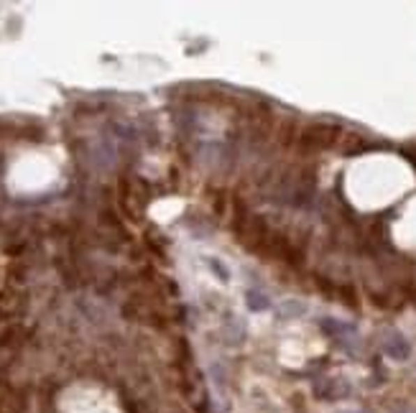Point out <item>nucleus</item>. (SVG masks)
<instances>
[{"instance_id": "f03ea898", "label": "nucleus", "mask_w": 416, "mask_h": 413, "mask_svg": "<svg viewBox=\"0 0 416 413\" xmlns=\"http://www.w3.org/2000/svg\"><path fill=\"white\" fill-rule=\"evenodd\" d=\"M383 350H386L388 357H394V360H406L411 354V347L409 342L403 340L401 334H394L391 340H386V345H383Z\"/></svg>"}, {"instance_id": "f257e3e1", "label": "nucleus", "mask_w": 416, "mask_h": 413, "mask_svg": "<svg viewBox=\"0 0 416 413\" xmlns=\"http://www.w3.org/2000/svg\"><path fill=\"white\" fill-rule=\"evenodd\" d=\"M337 140V128L334 126H312L304 133V146L309 148H329Z\"/></svg>"}]
</instances>
